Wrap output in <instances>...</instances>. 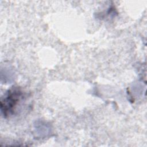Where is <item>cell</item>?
<instances>
[{
	"instance_id": "cell-1",
	"label": "cell",
	"mask_w": 147,
	"mask_h": 147,
	"mask_svg": "<svg viewBox=\"0 0 147 147\" xmlns=\"http://www.w3.org/2000/svg\"><path fill=\"white\" fill-rule=\"evenodd\" d=\"M22 98V92L18 88L10 90L1 99V107L4 115L12 114Z\"/></svg>"
}]
</instances>
